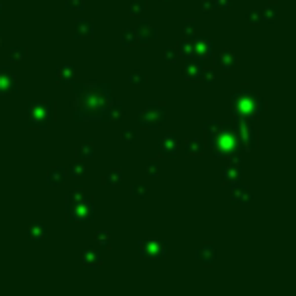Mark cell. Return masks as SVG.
<instances>
[{"label":"cell","instance_id":"obj_1","mask_svg":"<svg viewBox=\"0 0 296 296\" xmlns=\"http://www.w3.org/2000/svg\"><path fill=\"white\" fill-rule=\"evenodd\" d=\"M203 132L207 136L209 148L213 150L215 156H238L244 146L240 140L238 130L231 124H221V122H205L203 124Z\"/></svg>","mask_w":296,"mask_h":296},{"label":"cell","instance_id":"obj_2","mask_svg":"<svg viewBox=\"0 0 296 296\" xmlns=\"http://www.w3.org/2000/svg\"><path fill=\"white\" fill-rule=\"evenodd\" d=\"M264 110H266L264 100L258 94H254L252 90H248V87L240 90L233 96V114H235V118H244V120L252 122V120L260 118Z\"/></svg>","mask_w":296,"mask_h":296},{"label":"cell","instance_id":"obj_3","mask_svg":"<svg viewBox=\"0 0 296 296\" xmlns=\"http://www.w3.org/2000/svg\"><path fill=\"white\" fill-rule=\"evenodd\" d=\"M65 211H67V221H71V223H75V221H92V215H94L92 197L87 193H83L81 189H75L73 193L67 195Z\"/></svg>","mask_w":296,"mask_h":296},{"label":"cell","instance_id":"obj_4","mask_svg":"<svg viewBox=\"0 0 296 296\" xmlns=\"http://www.w3.org/2000/svg\"><path fill=\"white\" fill-rule=\"evenodd\" d=\"M53 120H55V104L41 102L31 106V120H28L31 128H47Z\"/></svg>","mask_w":296,"mask_h":296},{"label":"cell","instance_id":"obj_5","mask_svg":"<svg viewBox=\"0 0 296 296\" xmlns=\"http://www.w3.org/2000/svg\"><path fill=\"white\" fill-rule=\"evenodd\" d=\"M233 128H235V130H238V134H240V140H242V146H244V150H254V148L258 146V132H256V128L252 126V122H250V120L235 118Z\"/></svg>","mask_w":296,"mask_h":296},{"label":"cell","instance_id":"obj_6","mask_svg":"<svg viewBox=\"0 0 296 296\" xmlns=\"http://www.w3.org/2000/svg\"><path fill=\"white\" fill-rule=\"evenodd\" d=\"M138 250H140V256L148 258V260H160L166 256L168 252V246L158 240V238H146V240H140L138 244Z\"/></svg>","mask_w":296,"mask_h":296},{"label":"cell","instance_id":"obj_7","mask_svg":"<svg viewBox=\"0 0 296 296\" xmlns=\"http://www.w3.org/2000/svg\"><path fill=\"white\" fill-rule=\"evenodd\" d=\"M164 120H166V108L164 106H146L138 116V122L144 128H158V126L164 124Z\"/></svg>","mask_w":296,"mask_h":296},{"label":"cell","instance_id":"obj_8","mask_svg":"<svg viewBox=\"0 0 296 296\" xmlns=\"http://www.w3.org/2000/svg\"><path fill=\"white\" fill-rule=\"evenodd\" d=\"M203 71H205L203 59H199V57H187L185 59V67H183V77L185 79L199 81L203 77Z\"/></svg>","mask_w":296,"mask_h":296},{"label":"cell","instance_id":"obj_9","mask_svg":"<svg viewBox=\"0 0 296 296\" xmlns=\"http://www.w3.org/2000/svg\"><path fill=\"white\" fill-rule=\"evenodd\" d=\"M158 150H160L162 156H168V158L176 156L179 150H181V140H179L176 132H168V134H164V136L158 140Z\"/></svg>","mask_w":296,"mask_h":296},{"label":"cell","instance_id":"obj_10","mask_svg":"<svg viewBox=\"0 0 296 296\" xmlns=\"http://www.w3.org/2000/svg\"><path fill=\"white\" fill-rule=\"evenodd\" d=\"M221 179H223L225 185H233V183H238V181L242 179V168H240V160H238V156H231V162H229L227 166H223V170H221Z\"/></svg>","mask_w":296,"mask_h":296},{"label":"cell","instance_id":"obj_11","mask_svg":"<svg viewBox=\"0 0 296 296\" xmlns=\"http://www.w3.org/2000/svg\"><path fill=\"white\" fill-rule=\"evenodd\" d=\"M134 33H136V41H138V43H142V45H146V43L154 41V39L158 37V28H156V26H152L148 20L138 22V26L134 28Z\"/></svg>","mask_w":296,"mask_h":296},{"label":"cell","instance_id":"obj_12","mask_svg":"<svg viewBox=\"0 0 296 296\" xmlns=\"http://www.w3.org/2000/svg\"><path fill=\"white\" fill-rule=\"evenodd\" d=\"M195 258H197L199 264H203V266H211V264L215 262V258H217V250H215L213 244H203V246L197 248Z\"/></svg>","mask_w":296,"mask_h":296},{"label":"cell","instance_id":"obj_13","mask_svg":"<svg viewBox=\"0 0 296 296\" xmlns=\"http://www.w3.org/2000/svg\"><path fill=\"white\" fill-rule=\"evenodd\" d=\"M213 55V45L207 39H193V57L209 59Z\"/></svg>","mask_w":296,"mask_h":296},{"label":"cell","instance_id":"obj_14","mask_svg":"<svg viewBox=\"0 0 296 296\" xmlns=\"http://www.w3.org/2000/svg\"><path fill=\"white\" fill-rule=\"evenodd\" d=\"M16 92V79L8 67H0V94Z\"/></svg>","mask_w":296,"mask_h":296},{"label":"cell","instance_id":"obj_15","mask_svg":"<svg viewBox=\"0 0 296 296\" xmlns=\"http://www.w3.org/2000/svg\"><path fill=\"white\" fill-rule=\"evenodd\" d=\"M238 63H240V59H238V55L235 53H231V51H221L219 55H217V65L223 69V71H231V69H235L238 67Z\"/></svg>","mask_w":296,"mask_h":296},{"label":"cell","instance_id":"obj_16","mask_svg":"<svg viewBox=\"0 0 296 296\" xmlns=\"http://www.w3.org/2000/svg\"><path fill=\"white\" fill-rule=\"evenodd\" d=\"M81 262L85 268L94 270V268H100L102 266V256H100V250L98 248H87L83 254H81Z\"/></svg>","mask_w":296,"mask_h":296},{"label":"cell","instance_id":"obj_17","mask_svg":"<svg viewBox=\"0 0 296 296\" xmlns=\"http://www.w3.org/2000/svg\"><path fill=\"white\" fill-rule=\"evenodd\" d=\"M73 35H75V39L92 37L94 35V22L92 20H85V18H77L75 24H73Z\"/></svg>","mask_w":296,"mask_h":296},{"label":"cell","instance_id":"obj_18","mask_svg":"<svg viewBox=\"0 0 296 296\" xmlns=\"http://www.w3.org/2000/svg\"><path fill=\"white\" fill-rule=\"evenodd\" d=\"M250 199H252V193L246 185H240V181L231 185V201L233 203H248Z\"/></svg>","mask_w":296,"mask_h":296},{"label":"cell","instance_id":"obj_19","mask_svg":"<svg viewBox=\"0 0 296 296\" xmlns=\"http://www.w3.org/2000/svg\"><path fill=\"white\" fill-rule=\"evenodd\" d=\"M65 179H67V170H65L63 166H53V168L47 170V183H49L51 187H59V185H63Z\"/></svg>","mask_w":296,"mask_h":296},{"label":"cell","instance_id":"obj_20","mask_svg":"<svg viewBox=\"0 0 296 296\" xmlns=\"http://www.w3.org/2000/svg\"><path fill=\"white\" fill-rule=\"evenodd\" d=\"M203 148H205V144L199 140V138H187L185 142H183V152L187 154V156H199L201 152H203Z\"/></svg>","mask_w":296,"mask_h":296},{"label":"cell","instance_id":"obj_21","mask_svg":"<svg viewBox=\"0 0 296 296\" xmlns=\"http://www.w3.org/2000/svg\"><path fill=\"white\" fill-rule=\"evenodd\" d=\"M73 75H75V67H73V65H61V67L57 69V73H55V79H57L59 83L69 85V83L73 81Z\"/></svg>","mask_w":296,"mask_h":296},{"label":"cell","instance_id":"obj_22","mask_svg":"<svg viewBox=\"0 0 296 296\" xmlns=\"http://www.w3.org/2000/svg\"><path fill=\"white\" fill-rule=\"evenodd\" d=\"M45 235H47V227H45V223H41V221H33V223L28 225V238H31L33 242H41V240H45Z\"/></svg>","mask_w":296,"mask_h":296},{"label":"cell","instance_id":"obj_23","mask_svg":"<svg viewBox=\"0 0 296 296\" xmlns=\"http://www.w3.org/2000/svg\"><path fill=\"white\" fill-rule=\"evenodd\" d=\"M124 118V106L122 104H116L114 100L110 102L108 110H106V120H122Z\"/></svg>","mask_w":296,"mask_h":296},{"label":"cell","instance_id":"obj_24","mask_svg":"<svg viewBox=\"0 0 296 296\" xmlns=\"http://www.w3.org/2000/svg\"><path fill=\"white\" fill-rule=\"evenodd\" d=\"M262 14H264V20L266 22H274L276 18H278V14H280V6H278V2H268L266 4V8L262 10Z\"/></svg>","mask_w":296,"mask_h":296},{"label":"cell","instance_id":"obj_25","mask_svg":"<svg viewBox=\"0 0 296 296\" xmlns=\"http://www.w3.org/2000/svg\"><path fill=\"white\" fill-rule=\"evenodd\" d=\"M176 51H179V55L181 57H193V39L191 37H183L181 41H179V45H176Z\"/></svg>","mask_w":296,"mask_h":296},{"label":"cell","instance_id":"obj_26","mask_svg":"<svg viewBox=\"0 0 296 296\" xmlns=\"http://www.w3.org/2000/svg\"><path fill=\"white\" fill-rule=\"evenodd\" d=\"M122 181H124V172L118 170V168H112V170H108V172L104 174V183L110 185V187H118Z\"/></svg>","mask_w":296,"mask_h":296},{"label":"cell","instance_id":"obj_27","mask_svg":"<svg viewBox=\"0 0 296 296\" xmlns=\"http://www.w3.org/2000/svg\"><path fill=\"white\" fill-rule=\"evenodd\" d=\"M120 43H122L124 47H132V45H136L138 41H136V33H134V28H124L122 35H120Z\"/></svg>","mask_w":296,"mask_h":296},{"label":"cell","instance_id":"obj_28","mask_svg":"<svg viewBox=\"0 0 296 296\" xmlns=\"http://www.w3.org/2000/svg\"><path fill=\"white\" fill-rule=\"evenodd\" d=\"M94 240H96L98 248H104V250H110V248H112V238H110L108 231H98Z\"/></svg>","mask_w":296,"mask_h":296},{"label":"cell","instance_id":"obj_29","mask_svg":"<svg viewBox=\"0 0 296 296\" xmlns=\"http://www.w3.org/2000/svg\"><path fill=\"white\" fill-rule=\"evenodd\" d=\"M75 154H77L79 160H83V158H92V156H94V142L79 144V146L75 148Z\"/></svg>","mask_w":296,"mask_h":296},{"label":"cell","instance_id":"obj_30","mask_svg":"<svg viewBox=\"0 0 296 296\" xmlns=\"http://www.w3.org/2000/svg\"><path fill=\"white\" fill-rule=\"evenodd\" d=\"M144 12H146V2L144 0L130 2V16H144Z\"/></svg>","mask_w":296,"mask_h":296},{"label":"cell","instance_id":"obj_31","mask_svg":"<svg viewBox=\"0 0 296 296\" xmlns=\"http://www.w3.org/2000/svg\"><path fill=\"white\" fill-rule=\"evenodd\" d=\"M26 53H28L26 47H12V49H10V61H12V63H18V61L26 59Z\"/></svg>","mask_w":296,"mask_h":296},{"label":"cell","instance_id":"obj_32","mask_svg":"<svg viewBox=\"0 0 296 296\" xmlns=\"http://www.w3.org/2000/svg\"><path fill=\"white\" fill-rule=\"evenodd\" d=\"M146 73L144 71H138V69H134L130 75H128V81L132 83V85H144L146 83Z\"/></svg>","mask_w":296,"mask_h":296},{"label":"cell","instance_id":"obj_33","mask_svg":"<svg viewBox=\"0 0 296 296\" xmlns=\"http://www.w3.org/2000/svg\"><path fill=\"white\" fill-rule=\"evenodd\" d=\"M140 138V134L136 132V130H124L122 134H120V140L124 142V144H132V142H136Z\"/></svg>","mask_w":296,"mask_h":296},{"label":"cell","instance_id":"obj_34","mask_svg":"<svg viewBox=\"0 0 296 296\" xmlns=\"http://www.w3.org/2000/svg\"><path fill=\"white\" fill-rule=\"evenodd\" d=\"M67 172H69V176H73V179H79V176L85 172V164H83L81 160H79V162H73V164L69 166V170H67Z\"/></svg>","mask_w":296,"mask_h":296},{"label":"cell","instance_id":"obj_35","mask_svg":"<svg viewBox=\"0 0 296 296\" xmlns=\"http://www.w3.org/2000/svg\"><path fill=\"white\" fill-rule=\"evenodd\" d=\"M246 18H248V22H250V24L258 26V24L264 20V14H262V10H250V12L246 14Z\"/></svg>","mask_w":296,"mask_h":296},{"label":"cell","instance_id":"obj_36","mask_svg":"<svg viewBox=\"0 0 296 296\" xmlns=\"http://www.w3.org/2000/svg\"><path fill=\"white\" fill-rule=\"evenodd\" d=\"M195 28H197V24H195V20L193 18H187L185 20V24H183V37H195Z\"/></svg>","mask_w":296,"mask_h":296},{"label":"cell","instance_id":"obj_37","mask_svg":"<svg viewBox=\"0 0 296 296\" xmlns=\"http://www.w3.org/2000/svg\"><path fill=\"white\" fill-rule=\"evenodd\" d=\"M130 193H132V197L142 199V197H146L148 195V187L146 185H132V187H130Z\"/></svg>","mask_w":296,"mask_h":296},{"label":"cell","instance_id":"obj_38","mask_svg":"<svg viewBox=\"0 0 296 296\" xmlns=\"http://www.w3.org/2000/svg\"><path fill=\"white\" fill-rule=\"evenodd\" d=\"M179 59H181V55H179L176 49H166V51H164V61H166V63H176Z\"/></svg>","mask_w":296,"mask_h":296},{"label":"cell","instance_id":"obj_39","mask_svg":"<svg viewBox=\"0 0 296 296\" xmlns=\"http://www.w3.org/2000/svg\"><path fill=\"white\" fill-rule=\"evenodd\" d=\"M83 6H85V0H65L67 10H81Z\"/></svg>","mask_w":296,"mask_h":296},{"label":"cell","instance_id":"obj_40","mask_svg":"<svg viewBox=\"0 0 296 296\" xmlns=\"http://www.w3.org/2000/svg\"><path fill=\"white\" fill-rule=\"evenodd\" d=\"M146 172L148 174H152V176H156L158 174V160H148V164H146Z\"/></svg>","mask_w":296,"mask_h":296},{"label":"cell","instance_id":"obj_41","mask_svg":"<svg viewBox=\"0 0 296 296\" xmlns=\"http://www.w3.org/2000/svg\"><path fill=\"white\" fill-rule=\"evenodd\" d=\"M201 4H203V6H201V8H203V12H211V10L215 8V4H213V0H203Z\"/></svg>","mask_w":296,"mask_h":296},{"label":"cell","instance_id":"obj_42","mask_svg":"<svg viewBox=\"0 0 296 296\" xmlns=\"http://www.w3.org/2000/svg\"><path fill=\"white\" fill-rule=\"evenodd\" d=\"M213 4H215V8L219 6V8H227L229 4H231V0H213Z\"/></svg>","mask_w":296,"mask_h":296},{"label":"cell","instance_id":"obj_43","mask_svg":"<svg viewBox=\"0 0 296 296\" xmlns=\"http://www.w3.org/2000/svg\"><path fill=\"white\" fill-rule=\"evenodd\" d=\"M0 47H2V31H0Z\"/></svg>","mask_w":296,"mask_h":296},{"label":"cell","instance_id":"obj_44","mask_svg":"<svg viewBox=\"0 0 296 296\" xmlns=\"http://www.w3.org/2000/svg\"><path fill=\"white\" fill-rule=\"evenodd\" d=\"M162 2H172V0H162Z\"/></svg>","mask_w":296,"mask_h":296}]
</instances>
